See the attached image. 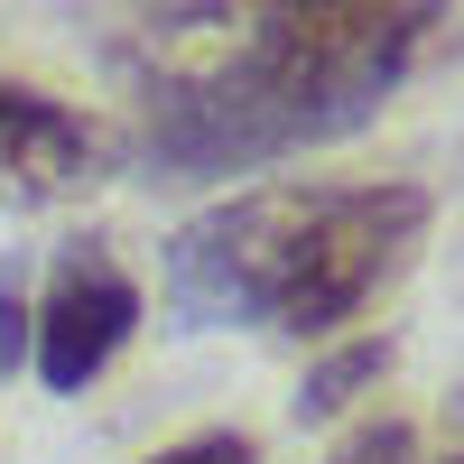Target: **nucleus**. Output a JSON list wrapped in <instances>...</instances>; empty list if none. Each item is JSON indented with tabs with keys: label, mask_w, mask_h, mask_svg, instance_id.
Segmentation results:
<instances>
[{
	"label": "nucleus",
	"mask_w": 464,
	"mask_h": 464,
	"mask_svg": "<svg viewBox=\"0 0 464 464\" xmlns=\"http://www.w3.org/2000/svg\"><path fill=\"white\" fill-rule=\"evenodd\" d=\"M149 464H260V446L251 437H186V446L149 455Z\"/></svg>",
	"instance_id": "obj_8"
},
{
	"label": "nucleus",
	"mask_w": 464,
	"mask_h": 464,
	"mask_svg": "<svg viewBox=\"0 0 464 464\" xmlns=\"http://www.w3.org/2000/svg\"><path fill=\"white\" fill-rule=\"evenodd\" d=\"M418 232V186H251L177 232L168 279L196 325H269L316 343L400 279Z\"/></svg>",
	"instance_id": "obj_1"
},
{
	"label": "nucleus",
	"mask_w": 464,
	"mask_h": 464,
	"mask_svg": "<svg viewBox=\"0 0 464 464\" xmlns=\"http://www.w3.org/2000/svg\"><path fill=\"white\" fill-rule=\"evenodd\" d=\"M140 334V288L111 251H65L47 297L28 306V362L47 391H84L111 372V353Z\"/></svg>",
	"instance_id": "obj_3"
},
{
	"label": "nucleus",
	"mask_w": 464,
	"mask_h": 464,
	"mask_svg": "<svg viewBox=\"0 0 464 464\" xmlns=\"http://www.w3.org/2000/svg\"><path fill=\"white\" fill-rule=\"evenodd\" d=\"M93 159H102V140L84 111L0 74V196L10 205H56L74 186H93Z\"/></svg>",
	"instance_id": "obj_4"
},
{
	"label": "nucleus",
	"mask_w": 464,
	"mask_h": 464,
	"mask_svg": "<svg viewBox=\"0 0 464 464\" xmlns=\"http://www.w3.org/2000/svg\"><path fill=\"white\" fill-rule=\"evenodd\" d=\"M334 464H418V437L400 428V418H391V428H381V418H372V428H362L353 446H343Z\"/></svg>",
	"instance_id": "obj_7"
},
{
	"label": "nucleus",
	"mask_w": 464,
	"mask_h": 464,
	"mask_svg": "<svg viewBox=\"0 0 464 464\" xmlns=\"http://www.w3.org/2000/svg\"><path fill=\"white\" fill-rule=\"evenodd\" d=\"M28 362V269L10 260L0 269V372H19Z\"/></svg>",
	"instance_id": "obj_6"
},
{
	"label": "nucleus",
	"mask_w": 464,
	"mask_h": 464,
	"mask_svg": "<svg viewBox=\"0 0 464 464\" xmlns=\"http://www.w3.org/2000/svg\"><path fill=\"white\" fill-rule=\"evenodd\" d=\"M437 0H260L251 47L149 111V149L177 168H260L353 130L409 74Z\"/></svg>",
	"instance_id": "obj_2"
},
{
	"label": "nucleus",
	"mask_w": 464,
	"mask_h": 464,
	"mask_svg": "<svg viewBox=\"0 0 464 464\" xmlns=\"http://www.w3.org/2000/svg\"><path fill=\"white\" fill-rule=\"evenodd\" d=\"M381 362H391V343H343V353L325 362V372H306V391H297V409L306 418H325V409H343L362 391V381H381Z\"/></svg>",
	"instance_id": "obj_5"
}]
</instances>
